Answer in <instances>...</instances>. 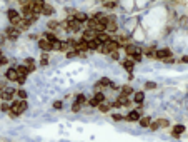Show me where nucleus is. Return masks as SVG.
<instances>
[{
    "instance_id": "15",
    "label": "nucleus",
    "mask_w": 188,
    "mask_h": 142,
    "mask_svg": "<svg viewBox=\"0 0 188 142\" xmlns=\"http://www.w3.org/2000/svg\"><path fill=\"white\" fill-rule=\"evenodd\" d=\"M127 120H130V122H135V120H140V110H132V112L127 115Z\"/></svg>"
},
{
    "instance_id": "6",
    "label": "nucleus",
    "mask_w": 188,
    "mask_h": 142,
    "mask_svg": "<svg viewBox=\"0 0 188 142\" xmlns=\"http://www.w3.org/2000/svg\"><path fill=\"white\" fill-rule=\"evenodd\" d=\"M102 102H105V95L102 94V92H98V94H95L93 97L88 100V104H90L92 107H98Z\"/></svg>"
},
{
    "instance_id": "37",
    "label": "nucleus",
    "mask_w": 188,
    "mask_h": 142,
    "mask_svg": "<svg viewBox=\"0 0 188 142\" xmlns=\"http://www.w3.org/2000/svg\"><path fill=\"white\" fill-rule=\"evenodd\" d=\"M113 119H115V120H122L123 117H122V115H118V114H115V115H113Z\"/></svg>"
},
{
    "instance_id": "30",
    "label": "nucleus",
    "mask_w": 188,
    "mask_h": 142,
    "mask_svg": "<svg viewBox=\"0 0 188 142\" xmlns=\"http://www.w3.org/2000/svg\"><path fill=\"white\" fill-rule=\"evenodd\" d=\"M155 87H156L155 82H147V84H145V89H155Z\"/></svg>"
},
{
    "instance_id": "36",
    "label": "nucleus",
    "mask_w": 188,
    "mask_h": 142,
    "mask_svg": "<svg viewBox=\"0 0 188 142\" xmlns=\"http://www.w3.org/2000/svg\"><path fill=\"white\" fill-rule=\"evenodd\" d=\"M53 107H55V109H62V102H55Z\"/></svg>"
},
{
    "instance_id": "3",
    "label": "nucleus",
    "mask_w": 188,
    "mask_h": 142,
    "mask_svg": "<svg viewBox=\"0 0 188 142\" xmlns=\"http://www.w3.org/2000/svg\"><path fill=\"white\" fill-rule=\"evenodd\" d=\"M63 27L68 29V30H73V32H78V30L82 29V24H80L75 17H70V18H67V22H63Z\"/></svg>"
},
{
    "instance_id": "34",
    "label": "nucleus",
    "mask_w": 188,
    "mask_h": 142,
    "mask_svg": "<svg viewBox=\"0 0 188 142\" xmlns=\"http://www.w3.org/2000/svg\"><path fill=\"white\" fill-rule=\"evenodd\" d=\"M4 64H7V58H5L4 55H2V57H0V67L4 65Z\"/></svg>"
},
{
    "instance_id": "29",
    "label": "nucleus",
    "mask_w": 188,
    "mask_h": 142,
    "mask_svg": "<svg viewBox=\"0 0 188 142\" xmlns=\"http://www.w3.org/2000/svg\"><path fill=\"white\" fill-rule=\"evenodd\" d=\"M17 95H18L20 99H23V100L27 99V92H25V90H17Z\"/></svg>"
},
{
    "instance_id": "28",
    "label": "nucleus",
    "mask_w": 188,
    "mask_h": 142,
    "mask_svg": "<svg viewBox=\"0 0 188 142\" xmlns=\"http://www.w3.org/2000/svg\"><path fill=\"white\" fill-rule=\"evenodd\" d=\"M77 102H78V104H82V106H83V104L87 102V99H85V95H83V94L77 95Z\"/></svg>"
},
{
    "instance_id": "17",
    "label": "nucleus",
    "mask_w": 188,
    "mask_h": 142,
    "mask_svg": "<svg viewBox=\"0 0 188 142\" xmlns=\"http://www.w3.org/2000/svg\"><path fill=\"white\" fill-rule=\"evenodd\" d=\"M97 39L100 40L102 44H105V42L112 40V39H110V35H108V32H98V33H97Z\"/></svg>"
},
{
    "instance_id": "5",
    "label": "nucleus",
    "mask_w": 188,
    "mask_h": 142,
    "mask_svg": "<svg viewBox=\"0 0 188 142\" xmlns=\"http://www.w3.org/2000/svg\"><path fill=\"white\" fill-rule=\"evenodd\" d=\"M15 94H17V90H15L14 87H4V89H2V92H0V97L7 102V100H12V99H14Z\"/></svg>"
},
{
    "instance_id": "35",
    "label": "nucleus",
    "mask_w": 188,
    "mask_h": 142,
    "mask_svg": "<svg viewBox=\"0 0 188 142\" xmlns=\"http://www.w3.org/2000/svg\"><path fill=\"white\" fill-rule=\"evenodd\" d=\"M2 110H4V112H7V110H10V107H8L7 104H2Z\"/></svg>"
},
{
    "instance_id": "16",
    "label": "nucleus",
    "mask_w": 188,
    "mask_h": 142,
    "mask_svg": "<svg viewBox=\"0 0 188 142\" xmlns=\"http://www.w3.org/2000/svg\"><path fill=\"white\" fill-rule=\"evenodd\" d=\"M105 32H110V33L117 32V22H115V18H113V17L110 18V22H108V25H107Z\"/></svg>"
},
{
    "instance_id": "33",
    "label": "nucleus",
    "mask_w": 188,
    "mask_h": 142,
    "mask_svg": "<svg viewBox=\"0 0 188 142\" xmlns=\"http://www.w3.org/2000/svg\"><path fill=\"white\" fill-rule=\"evenodd\" d=\"M105 7L113 8V7H115V2H112V0H110V2H105Z\"/></svg>"
},
{
    "instance_id": "9",
    "label": "nucleus",
    "mask_w": 188,
    "mask_h": 142,
    "mask_svg": "<svg viewBox=\"0 0 188 142\" xmlns=\"http://www.w3.org/2000/svg\"><path fill=\"white\" fill-rule=\"evenodd\" d=\"M5 77H7L8 80H14V82H18V72H17V67H12V69L7 70V74H5Z\"/></svg>"
},
{
    "instance_id": "31",
    "label": "nucleus",
    "mask_w": 188,
    "mask_h": 142,
    "mask_svg": "<svg viewBox=\"0 0 188 142\" xmlns=\"http://www.w3.org/2000/svg\"><path fill=\"white\" fill-rule=\"evenodd\" d=\"M80 107H82V104L75 102V104H73V107H72V110H73V112H78V110H80Z\"/></svg>"
},
{
    "instance_id": "14",
    "label": "nucleus",
    "mask_w": 188,
    "mask_h": 142,
    "mask_svg": "<svg viewBox=\"0 0 188 142\" xmlns=\"http://www.w3.org/2000/svg\"><path fill=\"white\" fill-rule=\"evenodd\" d=\"M128 102H130V100H128V95H120L118 99H117L115 100V104H113V106L115 107H122V106H128Z\"/></svg>"
},
{
    "instance_id": "12",
    "label": "nucleus",
    "mask_w": 188,
    "mask_h": 142,
    "mask_svg": "<svg viewBox=\"0 0 188 142\" xmlns=\"http://www.w3.org/2000/svg\"><path fill=\"white\" fill-rule=\"evenodd\" d=\"M82 39L83 40H87V42H92V40H95L97 39V32H95V30H85V32H83V35H82Z\"/></svg>"
},
{
    "instance_id": "1",
    "label": "nucleus",
    "mask_w": 188,
    "mask_h": 142,
    "mask_svg": "<svg viewBox=\"0 0 188 142\" xmlns=\"http://www.w3.org/2000/svg\"><path fill=\"white\" fill-rule=\"evenodd\" d=\"M27 110V100H23V99H20V100H14L10 106V115L12 117H17L20 115L22 112H25Z\"/></svg>"
},
{
    "instance_id": "23",
    "label": "nucleus",
    "mask_w": 188,
    "mask_h": 142,
    "mask_svg": "<svg viewBox=\"0 0 188 142\" xmlns=\"http://www.w3.org/2000/svg\"><path fill=\"white\" fill-rule=\"evenodd\" d=\"M25 65H27V69H29V72H33V70H35V65H33V60H32V58H27V60H25Z\"/></svg>"
},
{
    "instance_id": "2",
    "label": "nucleus",
    "mask_w": 188,
    "mask_h": 142,
    "mask_svg": "<svg viewBox=\"0 0 188 142\" xmlns=\"http://www.w3.org/2000/svg\"><path fill=\"white\" fill-rule=\"evenodd\" d=\"M118 49H120L118 42H115V40H108V42H105V44L102 45L100 50L103 52V54H113V52H117Z\"/></svg>"
},
{
    "instance_id": "11",
    "label": "nucleus",
    "mask_w": 188,
    "mask_h": 142,
    "mask_svg": "<svg viewBox=\"0 0 188 142\" xmlns=\"http://www.w3.org/2000/svg\"><path fill=\"white\" fill-rule=\"evenodd\" d=\"M125 50H127V54L130 55V57H135V55H141L140 47H137V45H127V47H125Z\"/></svg>"
},
{
    "instance_id": "32",
    "label": "nucleus",
    "mask_w": 188,
    "mask_h": 142,
    "mask_svg": "<svg viewBox=\"0 0 188 142\" xmlns=\"http://www.w3.org/2000/svg\"><path fill=\"white\" fill-rule=\"evenodd\" d=\"M158 127H160V125H158V120H156V122H153V124H150V129H152V131H156Z\"/></svg>"
},
{
    "instance_id": "10",
    "label": "nucleus",
    "mask_w": 188,
    "mask_h": 142,
    "mask_svg": "<svg viewBox=\"0 0 188 142\" xmlns=\"http://www.w3.org/2000/svg\"><path fill=\"white\" fill-rule=\"evenodd\" d=\"M38 47L42 49V50H45V52L53 50V49H52V42H50V40H47L45 37H44V39H40V40H38Z\"/></svg>"
},
{
    "instance_id": "13",
    "label": "nucleus",
    "mask_w": 188,
    "mask_h": 142,
    "mask_svg": "<svg viewBox=\"0 0 188 142\" xmlns=\"http://www.w3.org/2000/svg\"><path fill=\"white\" fill-rule=\"evenodd\" d=\"M5 35L8 37V39H17L18 35H20V30L17 29V27H10V29H7V32H5Z\"/></svg>"
},
{
    "instance_id": "27",
    "label": "nucleus",
    "mask_w": 188,
    "mask_h": 142,
    "mask_svg": "<svg viewBox=\"0 0 188 142\" xmlns=\"http://www.w3.org/2000/svg\"><path fill=\"white\" fill-rule=\"evenodd\" d=\"M158 125H160V127H168L170 122H168L166 119H158Z\"/></svg>"
},
{
    "instance_id": "19",
    "label": "nucleus",
    "mask_w": 188,
    "mask_h": 142,
    "mask_svg": "<svg viewBox=\"0 0 188 142\" xmlns=\"http://www.w3.org/2000/svg\"><path fill=\"white\" fill-rule=\"evenodd\" d=\"M181 132H185V125L178 124V125H175V127H173V132H171V134H173V137H178Z\"/></svg>"
},
{
    "instance_id": "24",
    "label": "nucleus",
    "mask_w": 188,
    "mask_h": 142,
    "mask_svg": "<svg viewBox=\"0 0 188 142\" xmlns=\"http://www.w3.org/2000/svg\"><path fill=\"white\" fill-rule=\"evenodd\" d=\"M52 12H53V8H52L48 4H45V5H44V8H42V14H44V15H50Z\"/></svg>"
},
{
    "instance_id": "25",
    "label": "nucleus",
    "mask_w": 188,
    "mask_h": 142,
    "mask_svg": "<svg viewBox=\"0 0 188 142\" xmlns=\"http://www.w3.org/2000/svg\"><path fill=\"white\" fill-rule=\"evenodd\" d=\"M122 94L123 95H130V94H133V89H132L130 85H125V87L122 89Z\"/></svg>"
},
{
    "instance_id": "21",
    "label": "nucleus",
    "mask_w": 188,
    "mask_h": 142,
    "mask_svg": "<svg viewBox=\"0 0 188 142\" xmlns=\"http://www.w3.org/2000/svg\"><path fill=\"white\" fill-rule=\"evenodd\" d=\"M75 18L78 20L80 24H83V22H88V17H87L85 14H80V12H78V14H75Z\"/></svg>"
},
{
    "instance_id": "26",
    "label": "nucleus",
    "mask_w": 188,
    "mask_h": 142,
    "mask_svg": "<svg viewBox=\"0 0 188 142\" xmlns=\"http://www.w3.org/2000/svg\"><path fill=\"white\" fill-rule=\"evenodd\" d=\"M98 109H100V112H108V110H110V104L102 102L100 106H98Z\"/></svg>"
},
{
    "instance_id": "4",
    "label": "nucleus",
    "mask_w": 188,
    "mask_h": 142,
    "mask_svg": "<svg viewBox=\"0 0 188 142\" xmlns=\"http://www.w3.org/2000/svg\"><path fill=\"white\" fill-rule=\"evenodd\" d=\"M88 29H90V30H95V32H105V27H103V25H102V24L100 22H98V20H97V18H95V17H92V18H88Z\"/></svg>"
},
{
    "instance_id": "8",
    "label": "nucleus",
    "mask_w": 188,
    "mask_h": 142,
    "mask_svg": "<svg viewBox=\"0 0 188 142\" xmlns=\"http://www.w3.org/2000/svg\"><path fill=\"white\" fill-rule=\"evenodd\" d=\"M75 49H77L78 52H85V50H90V45H88L87 40L80 39L78 42H75Z\"/></svg>"
},
{
    "instance_id": "20",
    "label": "nucleus",
    "mask_w": 188,
    "mask_h": 142,
    "mask_svg": "<svg viewBox=\"0 0 188 142\" xmlns=\"http://www.w3.org/2000/svg\"><path fill=\"white\" fill-rule=\"evenodd\" d=\"M150 124H152V119H150V117H141V119H140V125H141V127H150Z\"/></svg>"
},
{
    "instance_id": "22",
    "label": "nucleus",
    "mask_w": 188,
    "mask_h": 142,
    "mask_svg": "<svg viewBox=\"0 0 188 142\" xmlns=\"http://www.w3.org/2000/svg\"><path fill=\"white\" fill-rule=\"evenodd\" d=\"M143 99H145V94H143V92H137V94H135V97H133V100H135L137 104H141V102H143Z\"/></svg>"
},
{
    "instance_id": "7",
    "label": "nucleus",
    "mask_w": 188,
    "mask_h": 142,
    "mask_svg": "<svg viewBox=\"0 0 188 142\" xmlns=\"http://www.w3.org/2000/svg\"><path fill=\"white\" fill-rule=\"evenodd\" d=\"M170 57H171L170 49H158L156 55H155V58H160V60H166V58H170Z\"/></svg>"
},
{
    "instance_id": "18",
    "label": "nucleus",
    "mask_w": 188,
    "mask_h": 142,
    "mask_svg": "<svg viewBox=\"0 0 188 142\" xmlns=\"http://www.w3.org/2000/svg\"><path fill=\"white\" fill-rule=\"evenodd\" d=\"M122 65L125 67V69H127L128 72H133V67H135V65H133V60H132V58H127V60H123Z\"/></svg>"
}]
</instances>
